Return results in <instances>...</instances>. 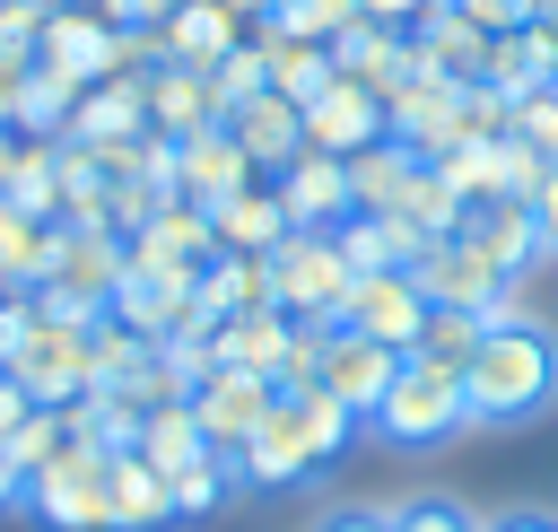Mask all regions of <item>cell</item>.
<instances>
[{"mask_svg":"<svg viewBox=\"0 0 558 532\" xmlns=\"http://www.w3.org/2000/svg\"><path fill=\"white\" fill-rule=\"evenodd\" d=\"M462 392H471V427H532L558 410V331L532 323V314H506L480 331L471 366H462Z\"/></svg>","mask_w":558,"mask_h":532,"instance_id":"6da1fadb","label":"cell"},{"mask_svg":"<svg viewBox=\"0 0 558 532\" xmlns=\"http://www.w3.org/2000/svg\"><path fill=\"white\" fill-rule=\"evenodd\" d=\"M9 384H17L26 401H44V410L87 401V392H96V323L52 314V305L35 297V323H26V340L9 349Z\"/></svg>","mask_w":558,"mask_h":532,"instance_id":"7a4b0ae2","label":"cell"},{"mask_svg":"<svg viewBox=\"0 0 558 532\" xmlns=\"http://www.w3.org/2000/svg\"><path fill=\"white\" fill-rule=\"evenodd\" d=\"M349 253H340V235L331 227H288L279 244H270V288H279V314L288 323H314V331H331L340 323V305H349Z\"/></svg>","mask_w":558,"mask_h":532,"instance_id":"3957f363","label":"cell"},{"mask_svg":"<svg viewBox=\"0 0 558 532\" xmlns=\"http://www.w3.org/2000/svg\"><path fill=\"white\" fill-rule=\"evenodd\" d=\"M366 427H375V436H392V445H445V436H462V427H471V392H462V375H453V366H436V358H401Z\"/></svg>","mask_w":558,"mask_h":532,"instance_id":"277c9868","label":"cell"},{"mask_svg":"<svg viewBox=\"0 0 558 532\" xmlns=\"http://www.w3.org/2000/svg\"><path fill=\"white\" fill-rule=\"evenodd\" d=\"M113 288H122V235H113V227H61V253H52L44 305L96 323V314H113Z\"/></svg>","mask_w":558,"mask_h":532,"instance_id":"5b68a950","label":"cell"},{"mask_svg":"<svg viewBox=\"0 0 558 532\" xmlns=\"http://www.w3.org/2000/svg\"><path fill=\"white\" fill-rule=\"evenodd\" d=\"M26 506L44 532H105V445L78 436L61 462H44L26 480Z\"/></svg>","mask_w":558,"mask_h":532,"instance_id":"8992f818","label":"cell"},{"mask_svg":"<svg viewBox=\"0 0 558 532\" xmlns=\"http://www.w3.org/2000/svg\"><path fill=\"white\" fill-rule=\"evenodd\" d=\"M35 70L61 78V87L113 78V26H105V9H96V0H52V17H44V35H35Z\"/></svg>","mask_w":558,"mask_h":532,"instance_id":"52a82bcc","label":"cell"},{"mask_svg":"<svg viewBox=\"0 0 558 532\" xmlns=\"http://www.w3.org/2000/svg\"><path fill=\"white\" fill-rule=\"evenodd\" d=\"M418 323H427V288L418 270H357L349 279V305H340V331L357 340H384V349H418Z\"/></svg>","mask_w":558,"mask_h":532,"instance_id":"ba28073f","label":"cell"},{"mask_svg":"<svg viewBox=\"0 0 558 532\" xmlns=\"http://www.w3.org/2000/svg\"><path fill=\"white\" fill-rule=\"evenodd\" d=\"M418 288H427V305H462V314H488V323L514 314V279L497 262H480L462 235H436L418 253Z\"/></svg>","mask_w":558,"mask_h":532,"instance_id":"9c48e42d","label":"cell"},{"mask_svg":"<svg viewBox=\"0 0 558 532\" xmlns=\"http://www.w3.org/2000/svg\"><path fill=\"white\" fill-rule=\"evenodd\" d=\"M270 410H279V384L253 375V366H209V375L192 384V419H201V436H209L227 462L244 454V436H253Z\"/></svg>","mask_w":558,"mask_h":532,"instance_id":"30bf717a","label":"cell"},{"mask_svg":"<svg viewBox=\"0 0 558 532\" xmlns=\"http://www.w3.org/2000/svg\"><path fill=\"white\" fill-rule=\"evenodd\" d=\"M375 140H392V105H384L366 78H331V87L305 105V148L357 157V148H375Z\"/></svg>","mask_w":558,"mask_h":532,"instance_id":"8fae6325","label":"cell"},{"mask_svg":"<svg viewBox=\"0 0 558 532\" xmlns=\"http://www.w3.org/2000/svg\"><path fill=\"white\" fill-rule=\"evenodd\" d=\"M480 262H497L506 279H523L541 253H549V235H541V218H532V201H514V192H488V201H471L462 209V227H453Z\"/></svg>","mask_w":558,"mask_h":532,"instance_id":"7c38bea8","label":"cell"},{"mask_svg":"<svg viewBox=\"0 0 558 532\" xmlns=\"http://www.w3.org/2000/svg\"><path fill=\"white\" fill-rule=\"evenodd\" d=\"M392 366H401V349H384V340H357V331H323V349H314V384L331 392V401H349L357 419H375V401H384V384H392Z\"/></svg>","mask_w":558,"mask_h":532,"instance_id":"4fadbf2b","label":"cell"},{"mask_svg":"<svg viewBox=\"0 0 558 532\" xmlns=\"http://www.w3.org/2000/svg\"><path fill=\"white\" fill-rule=\"evenodd\" d=\"M140 96H148V131H157V140H192V131H218V122H227L209 70H192V61H157V70L140 78Z\"/></svg>","mask_w":558,"mask_h":532,"instance_id":"5bb4252c","label":"cell"},{"mask_svg":"<svg viewBox=\"0 0 558 532\" xmlns=\"http://www.w3.org/2000/svg\"><path fill=\"white\" fill-rule=\"evenodd\" d=\"M61 140H70V148H140V140H148V96H140V78H96V87H78Z\"/></svg>","mask_w":558,"mask_h":532,"instance_id":"9a60e30c","label":"cell"},{"mask_svg":"<svg viewBox=\"0 0 558 532\" xmlns=\"http://www.w3.org/2000/svg\"><path fill=\"white\" fill-rule=\"evenodd\" d=\"M244 183H262L253 174V157L235 148V131L218 122V131H192V140H174V201H201V209H218V201H235Z\"/></svg>","mask_w":558,"mask_h":532,"instance_id":"2e32d148","label":"cell"},{"mask_svg":"<svg viewBox=\"0 0 558 532\" xmlns=\"http://www.w3.org/2000/svg\"><path fill=\"white\" fill-rule=\"evenodd\" d=\"M279 209H288V227H340L357 201H349V157H323V148H296L279 174Z\"/></svg>","mask_w":558,"mask_h":532,"instance_id":"e0dca14e","label":"cell"},{"mask_svg":"<svg viewBox=\"0 0 558 532\" xmlns=\"http://www.w3.org/2000/svg\"><path fill=\"white\" fill-rule=\"evenodd\" d=\"M166 523H174V497L140 462V445H105V532H166Z\"/></svg>","mask_w":558,"mask_h":532,"instance_id":"ac0fdd59","label":"cell"},{"mask_svg":"<svg viewBox=\"0 0 558 532\" xmlns=\"http://www.w3.org/2000/svg\"><path fill=\"white\" fill-rule=\"evenodd\" d=\"M227 131H235V148L253 157V174H279V166L305 148V105H288L279 87H262V96L227 105Z\"/></svg>","mask_w":558,"mask_h":532,"instance_id":"d6986e66","label":"cell"},{"mask_svg":"<svg viewBox=\"0 0 558 532\" xmlns=\"http://www.w3.org/2000/svg\"><path fill=\"white\" fill-rule=\"evenodd\" d=\"M279 288H270V253H209L201 262V323H235V314H270Z\"/></svg>","mask_w":558,"mask_h":532,"instance_id":"ffe728a7","label":"cell"},{"mask_svg":"<svg viewBox=\"0 0 558 532\" xmlns=\"http://www.w3.org/2000/svg\"><path fill=\"white\" fill-rule=\"evenodd\" d=\"M392 140L418 148V157H445V148L462 140V87H445V78L418 70V78L392 96Z\"/></svg>","mask_w":558,"mask_h":532,"instance_id":"44dd1931","label":"cell"},{"mask_svg":"<svg viewBox=\"0 0 558 532\" xmlns=\"http://www.w3.org/2000/svg\"><path fill=\"white\" fill-rule=\"evenodd\" d=\"M410 52H418V70H427V78H445V87H480V78H488V35H480V26H462L453 9L418 17V26H410Z\"/></svg>","mask_w":558,"mask_h":532,"instance_id":"7402d4cb","label":"cell"},{"mask_svg":"<svg viewBox=\"0 0 558 532\" xmlns=\"http://www.w3.org/2000/svg\"><path fill=\"white\" fill-rule=\"evenodd\" d=\"M331 235H340L349 270H418V253L436 244V235H418V227H410V218H392V209H384V218H375V209H349Z\"/></svg>","mask_w":558,"mask_h":532,"instance_id":"603a6c76","label":"cell"},{"mask_svg":"<svg viewBox=\"0 0 558 532\" xmlns=\"http://www.w3.org/2000/svg\"><path fill=\"white\" fill-rule=\"evenodd\" d=\"M314 471H323V462L305 454V436L288 427V410H270V419L244 436V454H235V480H244V488H305Z\"/></svg>","mask_w":558,"mask_h":532,"instance_id":"cb8c5ba5","label":"cell"},{"mask_svg":"<svg viewBox=\"0 0 558 532\" xmlns=\"http://www.w3.org/2000/svg\"><path fill=\"white\" fill-rule=\"evenodd\" d=\"M157 35H166V61L218 70V61H227V52H235V44L253 35V26H244V17L227 9V0H183V9H174V17L157 26Z\"/></svg>","mask_w":558,"mask_h":532,"instance_id":"d4e9b609","label":"cell"},{"mask_svg":"<svg viewBox=\"0 0 558 532\" xmlns=\"http://www.w3.org/2000/svg\"><path fill=\"white\" fill-rule=\"evenodd\" d=\"M209 454H218V445L201 436L192 401H166V410H148V419H140V462L166 480V497H174V480H183V471H201Z\"/></svg>","mask_w":558,"mask_h":532,"instance_id":"484cf974","label":"cell"},{"mask_svg":"<svg viewBox=\"0 0 558 532\" xmlns=\"http://www.w3.org/2000/svg\"><path fill=\"white\" fill-rule=\"evenodd\" d=\"M418 166H427L418 148H401V140H375V148H357V157H349V201H357V209H375V218H384V209L401 218V201H410Z\"/></svg>","mask_w":558,"mask_h":532,"instance_id":"4316f807","label":"cell"},{"mask_svg":"<svg viewBox=\"0 0 558 532\" xmlns=\"http://www.w3.org/2000/svg\"><path fill=\"white\" fill-rule=\"evenodd\" d=\"M209 227H218V253H270V244L288 235L279 183H270V174H262V183H244L235 201H218V209H209Z\"/></svg>","mask_w":558,"mask_h":532,"instance_id":"83f0119b","label":"cell"},{"mask_svg":"<svg viewBox=\"0 0 558 532\" xmlns=\"http://www.w3.org/2000/svg\"><path fill=\"white\" fill-rule=\"evenodd\" d=\"M279 410H288V427L305 436V454H314V462H340V454H349V436L366 427V419H357L349 401H331L323 384H279Z\"/></svg>","mask_w":558,"mask_h":532,"instance_id":"f1b7e54d","label":"cell"},{"mask_svg":"<svg viewBox=\"0 0 558 532\" xmlns=\"http://www.w3.org/2000/svg\"><path fill=\"white\" fill-rule=\"evenodd\" d=\"M52 253H61V227H44V218H26V209H9V201H0V288L44 297Z\"/></svg>","mask_w":558,"mask_h":532,"instance_id":"f546056e","label":"cell"},{"mask_svg":"<svg viewBox=\"0 0 558 532\" xmlns=\"http://www.w3.org/2000/svg\"><path fill=\"white\" fill-rule=\"evenodd\" d=\"M253 44H262V61H270V87L288 96V105H314L340 70H331V44H305V35H279V26H253Z\"/></svg>","mask_w":558,"mask_h":532,"instance_id":"4dcf8cb0","label":"cell"},{"mask_svg":"<svg viewBox=\"0 0 558 532\" xmlns=\"http://www.w3.org/2000/svg\"><path fill=\"white\" fill-rule=\"evenodd\" d=\"M78 436H87V427H78V410H44V401H35V410H26V419L0 436V454H9V462L35 480V471H44V462H61Z\"/></svg>","mask_w":558,"mask_h":532,"instance_id":"1f68e13d","label":"cell"},{"mask_svg":"<svg viewBox=\"0 0 558 532\" xmlns=\"http://www.w3.org/2000/svg\"><path fill=\"white\" fill-rule=\"evenodd\" d=\"M541 78H558V70H549V52L532 44V26H523V35H488V78H480V87H497V96H532Z\"/></svg>","mask_w":558,"mask_h":532,"instance_id":"d6a6232c","label":"cell"},{"mask_svg":"<svg viewBox=\"0 0 558 532\" xmlns=\"http://www.w3.org/2000/svg\"><path fill=\"white\" fill-rule=\"evenodd\" d=\"M480 331H488V314H462V305H427V323H418V349L410 358H436V366H471V349H480Z\"/></svg>","mask_w":558,"mask_h":532,"instance_id":"836d02e7","label":"cell"},{"mask_svg":"<svg viewBox=\"0 0 558 532\" xmlns=\"http://www.w3.org/2000/svg\"><path fill=\"white\" fill-rule=\"evenodd\" d=\"M262 26L305 35V44H340V35L357 26V0H270V17H262Z\"/></svg>","mask_w":558,"mask_h":532,"instance_id":"e575fe53","label":"cell"},{"mask_svg":"<svg viewBox=\"0 0 558 532\" xmlns=\"http://www.w3.org/2000/svg\"><path fill=\"white\" fill-rule=\"evenodd\" d=\"M392 532H488L462 497H445V488H427V497H401L392 506Z\"/></svg>","mask_w":558,"mask_h":532,"instance_id":"d590c367","label":"cell"},{"mask_svg":"<svg viewBox=\"0 0 558 532\" xmlns=\"http://www.w3.org/2000/svg\"><path fill=\"white\" fill-rule=\"evenodd\" d=\"M209 87H218V105H244V96H262V87H270V61H262V44L244 35V44H235V52L209 70Z\"/></svg>","mask_w":558,"mask_h":532,"instance_id":"8d00e7d4","label":"cell"},{"mask_svg":"<svg viewBox=\"0 0 558 532\" xmlns=\"http://www.w3.org/2000/svg\"><path fill=\"white\" fill-rule=\"evenodd\" d=\"M445 9H453L462 26H480V35H523L549 0H445Z\"/></svg>","mask_w":558,"mask_h":532,"instance_id":"74e56055","label":"cell"},{"mask_svg":"<svg viewBox=\"0 0 558 532\" xmlns=\"http://www.w3.org/2000/svg\"><path fill=\"white\" fill-rule=\"evenodd\" d=\"M218 497H227V454H209L201 471H183V480H174V523H192V515H209Z\"/></svg>","mask_w":558,"mask_h":532,"instance_id":"f35d334b","label":"cell"},{"mask_svg":"<svg viewBox=\"0 0 558 532\" xmlns=\"http://www.w3.org/2000/svg\"><path fill=\"white\" fill-rule=\"evenodd\" d=\"M26 87H35V52L0 44V131H17V113H26Z\"/></svg>","mask_w":558,"mask_h":532,"instance_id":"ab89813d","label":"cell"},{"mask_svg":"<svg viewBox=\"0 0 558 532\" xmlns=\"http://www.w3.org/2000/svg\"><path fill=\"white\" fill-rule=\"evenodd\" d=\"M445 0H357V17H375V26H392V35H410L418 17H436Z\"/></svg>","mask_w":558,"mask_h":532,"instance_id":"60d3db41","label":"cell"},{"mask_svg":"<svg viewBox=\"0 0 558 532\" xmlns=\"http://www.w3.org/2000/svg\"><path fill=\"white\" fill-rule=\"evenodd\" d=\"M105 9V26H166L183 0H96Z\"/></svg>","mask_w":558,"mask_h":532,"instance_id":"b9f144b4","label":"cell"},{"mask_svg":"<svg viewBox=\"0 0 558 532\" xmlns=\"http://www.w3.org/2000/svg\"><path fill=\"white\" fill-rule=\"evenodd\" d=\"M26 323H35V297H17V288H0V366H9V349L26 340Z\"/></svg>","mask_w":558,"mask_h":532,"instance_id":"7bdbcfd3","label":"cell"},{"mask_svg":"<svg viewBox=\"0 0 558 532\" xmlns=\"http://www.w3.org/2000/svg\"><path fill=\"white\" fill-rule=\"evenodd\" d=\"M314 532H392V506H331Z\"/></svg>","mask_w":558,"mask_h":532,"instance_id":"ee69618b","label":"cell"},{"mask_svg":"<svg viewBox=\"0 0 558 532\" xmlns=\"http://www.w3.org/2000/svg\"><path fill=\"white\" fill-rule=\"evenodd\" d=\"M532 218H541V235H549V253H558V166L532 183Z\"/></svg>","mask_w":558,"mask_h":532,"instance_id":"f6af8a7d","label":"cell"},{"mask_svg":"<svg viewBox=\"0 0 558 532\" xmlns=\"http://www.w3.org/2000/svg\"><path fill=\"white\" fill-rule=\"evenodd\" d=\"M488 532H558V515H549V506H514V515H497Z\"/></svg>","mask_w":558,"mask_h":532,"instance_id":"bcb514c9","label":"cell"},{"mask_svg":"<svg viewBox=\"0 0 558 532\" xmlns=\"http://www.w3.org/2000/svg\"><path fill=\"white\" fill-rule=\"evenodd\" d=\"M532 44H541V52H549V70H558V0L532 17Z\"/></svg>","mask_w":558,"mask_h":532,"instance_id":"7dc6e473","label":"cell"},{"mask_svg":"<svg viewBox=\"0 0 558 532\" xmlns=\"http://www.w3.org/2000/svg\"><path fill=\"white\" fill-rule=\"evenodd\" d=\"M17 497H26V471H17L9 454H0V506H17Z\"/></svg>","mask_w":558,"mask_h":532,"instance_id":"c3c4849f","label":"cell"},{"mask_svg":"<svg viewBox=\"0 0 558 532\" xmlns=\"http://www.w3.org/2000/svg\"><path fill=\"white\" fill-rule=\"evenodd\" d=\"M9 166H17V131H0V201H9Z\"/></svg>","mask_w":558,"mask_h":532,"instance_id":"681fc988","label":"cell"},{"mask_svg":"<svg viewBox=\"0 0 558 532\" xmlns=\"http://www.w3.org/2000/svg\"><path fill=\"white\" fill-rule=\"evenodd\" d=\"M227 9H235L244 26H262V17H270V0H227Z\"/></svg>","mask_w":558,"mask_h":532,"instance_id":"f907efd6","label":"cell"}]
</instances>
